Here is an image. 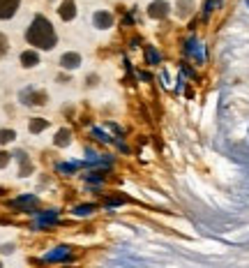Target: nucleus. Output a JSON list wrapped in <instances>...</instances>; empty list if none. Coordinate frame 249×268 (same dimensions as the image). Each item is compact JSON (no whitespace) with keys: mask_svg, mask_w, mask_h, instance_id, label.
I'll list each match as a JSON object with an SVG mask.
<instances>
[{"mask_svg":"<svg viewBox=\"0 0 249 268\" xmlns=\"http://www.w3.org/2000/svg\"><path fill=\"white\" fill-rule=\"evenodd\" d=\"M25 42H28L33 49L51 51L58 44V33H55L53 23H51L44 14H35L33 21H30L28 30H25Z\"/></svg>","mask_w":249,"mask_h":268,"instance_id":"obj_1","label":"nucleus"},{"mask_svg":"<svg viewBox=\"0 0 249 268\" xmlns=\"http://www.w3.org/2000/svg\"><path fill=\"white\" fill-rule=\"evenodd\" d=\"M19 102L25 106H44L46 102H49V95L44 93V90L40 88H33V86H28V88H23L19 93Z\"/></svg>","mask_w":249,"mask_h":268,"instance_id":"obj_2","label":"nucleus"},{"mask_svg":"<svg viewBox=\"0 0 249 268\" xmlns=\"http://www.w3.org/2000/svg\"><path fill=\"white\" fill-rule=\"evenodd\" d=\"M37 204H40V199H37L35 194H21V197L7 201V206H10L12 210H19V213H33V208H35Z\"/></svg>","mask_w":249,"mask_h":268,"instance_id":"obj_3","label":"nucleus"},{"mask_svg":"<svg viewBox=\"0 0 249 268\" xmlns=\"http://www.w3.org/2000/svg\"><path fill=\"white\" fill-rule=\"evenodd\" d=\"M184 56H190V58H194V63L203 65L205 63V46L201 44L196 37H190V40L184 42Z\"/></svg>","mask_w":249,"mask_h":268,"instance_id":"obj_4","label":"nucleus"},{"mask_svg":"<svg viewBox=\"0 0 249 268\" xmlns=\"http://www.w3.org/2000/svg\"><path fill=\"white\" fill-rule=\"evenodd\" d=\"M70 259H72V250L65 248V245H60V248L49 250V252L44 254V259H42V261H46V263H60V261H70Z\"/></svg>","mask_w":249,"mask_h":268,"instance_id":"obj_5","label":"nucleus"},{"mask_svg":"<svg viewBox=\"0 0 249 268\" xmlns=\"http://www.w3.org/2000/svg\"><path fill=\"white\" fill-rule=\"evenodd\" d=\"M169 12H171V5L166 3V0H152L148 5V16L150 19H166L169 16Z\"/></svg>","mask_w":249,"mask_h":268,"instance_id":"obj_6","label":"nucleus"},{"mask_svg":"<svg viewBox=\"0 0 249 268\" xmlns=\"http://www.w3.org/2000/svg\"><path fill=\"white\" fill-rule=\"evenodd\" d=\"M92 25H95L97 30H106L113 25V14L106 10H97L95 14H92Z\"/></svg>","mask_w":249,"mask_h":268,"instance_id":"obj_7","label":"nucleus"},{"mask_svg":"<svg viewBox=\"0 0 249 268\" xmlns=\"http://www.w3.org/2000/svg\"><path fill=\"white\" fill-rule=\"evenodd\" d=\"M19 7H21V0H0V19L10 21L19 12Z\"/></svg>","mask_w":249,"mask_h":268,"instance_id":"obj_8","label":"nucleus"},{"mask_svg":"<svg viewBox=\"0 0 249 268\" xmlns=\"http://www.w3.org/2000/svg\"><path fill=\"white\" fill-rule=\"evenodd\" d=\"M51 224H58V210H46V213H35V229H44Z\"/></svg>","mask_w":249,"mask_h":268,"instance_id":"obj_9","label":"nucleus"},{"mask_svg":"<svg viewBox=\"0 0 249 268\" xmlns=\"http://www.w3.org/2000/svg\"><path fill=\"white\" fill-rule=\"evenodd\" d=\"M58 14H60V19L65 21V23L74 21L76 19V3H74V0H63L60 7H58Z\"/></svg>","mask_w":249,"mask_h":268,"instance_id":"obj_10","label":"nucleus"},{"mask_svg":"<svg viewBox=\"0 0 249 268\" xmlns=\"http://www.w3.org/2000/svg\"><path fill=\"white\" fill-rule=\"evenodd\" d=\"M79 65H81V56L76 53V51H67V53H63V58H60V67L67 72L76 70Z\"/></svg>","mask_w":249,"mask_h":268,"instance_id":"obj_11","label":"nucleus"},{"mask_svg":"<svg viewBox=\"0 0 249 268\" xmlns=\"http://www.w3.org/2000/svg\"><path fill=\"white\" fill-rule=\"evenodd\" d=\"M70 144H72V132H70V127L58 129V132H55V137H53V146H55V148H67Z\"/></svg>","mask_w":249,"mask_h":268,"instance_id":"obj_12","label":"nucleus"},{"mask_svg":"<svg viewBox=\"0 0 249 268\" xmlns=\"http://www.w3.org/2000/svg\"><path fill=\"white\" fill-rule=\"evenodd\" d=\"M12 157H16V162L21 164V169H19V176H21V178H25V176H28L30 171H33V164H30L28 155H25L23 150H16V153L12 155Z\"/></svg>","mask_w":249,"mask_h":268,"instance_id":"obj_13","label":"nucleus"},{"mask_svg":"<svg viewBox=\"0 0 249 268\" xmlns=\"http://www.w3.org/2000/svg\"><path fill=\"white\" fill-rule=\"evenodd\" d=\"M21 65H23L25 70H30V67H37L40 65V53H37L35 49H28L21 53Z\"/></svg>","mask_w":249,"mask_h":268,"instance_id":"obj_14","label":"nucleus"},{"mask_svg":"<svg viewBox=\"0 0 249 268\" xmlns=\"http://www.w3.org/2000/svg\"><path fill=\"white\" fill-rule=\"evenodd\" d=\"M143 58H145V65H160L162 63V53L154 46H143Z\"/></svg>","mask_w":249,"mask_h":268,"instance_id":"obj_15","label":"nucleus"},{"mask_svg":"<svg viewBox=\"0 0 249 268\" xmlns=\"http://www.w3.org/2000/svg\"><path fill=\"white\" fill-rule=\"evenodd\" d=\"M49 125H51V123H49L46 118H33V120L28 123V129H30L33 134H40V132H44Z\"/></svg>","mask_w":249,"mask_h":268,"instance_id":"obj_16","label":"nucleus"},{"mask_svg":"<svg viewBox=\"0 0 249 268\" xmlns=\"http://www.w3.org/2000/svg\"><path fill=\"white\" fill-rule=\"evenodd\" d=\"M92 137H95V141H100V144H115V139L111 137V134H106L104 129H100V127H92Z\"/></svg>","mask_w":249,"mask_h":268,"instance_id":"obj_17","label":"nucleus"},{"mask_svg":"<svg viewBox=\"0 0 249 268\" xmlns=\"http://www.w3.org/2000/svg\"><path fill=\"white\" fill-rule=\"evenodd\" d=\"M192 12H194V3H192V0H180L178 3V16H190Z\"/></svg>","mask_w":249,"mask_h":268,"instance_id":"obj_18","label":"nucleus"},{"mask_svg":"<svg viewBox=\"0 0 249 268\" xmlns=\"http://www.w3.org/2000/svg\"><path fill=\"white\" fill-rule=\"evenodd\" d=\"M83 164L81 162H63V164H58V171L60 174H74V171H79Z\"/></svg>","mask_w":249,"mask_h":268,"instance_id":"obj_19","label":"nucleus"},{"mask_svg":"<svg viewBox=\"0 0 249 268\" xmlns=\"http://www.w3.org/2000/svg\"><path fill=\"white\" fill-rule=\"evenodd\" d=\"M95 208H97L95 204H83V206H76V208H74V215H79V218H85V215L95 213Z\"/></svg>","mask_w":249,"mask_h":268,"instance_id":"obj_20","label":"nucleus"},{"mask_svg":"<svg viewBox=\"0 0 249 268\" xmlns=\"http://www.w3.org/2000/svg\"><path fill=\"white\" fill-rule=\"evenodd\" d=\"M16 139V132L14 129H0V146H5L10 144V141Z\"/></svg>","mask_w":249,"mask_h":268,"instance_id":"obj_21","label":"nucleus"},{"mask_svg":"<svg viewBox=\"0 0 249 268\" xmlns=\"http://www.w3.org/2000/svg\"><path fill=\"white\" fill-rule=\"evenodd\" d=\"M83 178L88 180V183H102V180H104V174H102V171H88Z\"/></svg>","mask_w":249,"mask_h":268,"instance_id":"obj_22","label":"nucleus"},{"mask_svg":"<svg viewBox=\"0 0 249 268\" xmlns=\"http://www.w3.org/2000/svg\"><path fill=\"white\" fill-rule=\"evenodd\" d=\"M7 51H10V42H7V37L0 33V58H3Z\"/></svg>","mask_w":249,"mask_h":268,"instance_id":"obj_23","label":"nucleus"},{"mask_svg":"<svg viewBox=\"0 0 249 268\" xmlns=\"http://www.w3.org/2000/svg\"><path fill=\"white\" fill-rule=\"evenodd\" d=\"M214 5H220V3H217V0H208V3L203 5V16H210V12L214 10Z\"/></svg>","mask_w":249,"mask_h":268,"instance_id":"obj_24","label":"nucleus"},{"mask_svg":"<svg viewBox=\"0 0 249 268\" xmlns=\"http://www.w3.org/2000/svg\"><path fill=\"white\" fill-rule=\"evenodd\" d=\"M10 157H12V155H10V153H5V150L0 153V169H5L7 164H10Z\"/></svg>","mask_w":249,"mask_h":268,"instance_id":"obj_25","label":"nucleus"},{"mask_svg":"<svg viewBox=\"0 0 249 268\" xmlns=\"http://www.w3.org/2000/svg\"><path fill=\"white\" fill-rule=\"evenodd\" d=\"M12 250H14V245H3V248H0V252H3V254H10Z\"/></svg>","mask_w":249,"mask_h":268,"instance_id":"obj_26","label":"nucleus"},{"mask_svg":"<svg viewBox=\"0 0 249 268\" xmlns=\"http://www.w3.org/2000/svg\"><path fill=\"white\" fill-rule=\"evenodd\" d=\"M247 7H249V0H247Z\"/></svg>","mask_w":249,"mask_h":268,"instance_id":"obj_27","label":"nucleus"}]
</instances>
